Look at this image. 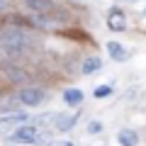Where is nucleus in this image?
Instances as JSON below:
<instances>
[{"instance_id": "obj_1", "label": "nucleus", "mask_w": 146, "mask_h": 146, "mask_svg": "<svg viewBox=\"0 0 146 146\" xmlns=\"http://www.w3.org/2000/svg\"><path fill=\"white\" fill-rule=\"evenodd\" d=\"M25 44H27L25 32H20V29H5L3 34H0V49L7 51L10 56L22 54V51H25Z\"/></svg>"}, {"instance_id": "obj_2", "label": "nucleus", "mask_w": 146, "mask_h": 146, "mask_svg": "<svg viewBox=\"0 0 146 146\" xmlns=\"http://www.w3.org/2000/svg\"><path fill=\"white\" fill-rule=\"evenodd\" d=\"M10 139H12V141H20V144H36V141H42V134H39L36 127L25 124V127H20Z\"/></svg>"}, {"instance_id": "obj_3", "label": "nucleus", "mask_w": 146, "mask_h": 146, "mask_svg": "<svg viewBox=\"0 0 146 146\" xmlns=\"http://www.w3.org/2000/svg\"><path fill=\"white\" fill-rule=\"evenodd\" d=\"M17 98H20V105H29V107H34V105H39L44 100V90L42 88H32V85H25V88L17 93Z\"/></svg>"}, {"instance_id": "obj_4", "label": "nucleus", "mask_w": 146, "mask_h": 146, "mask_svg": "<svg viewBox=\"0 0 146 146\" xmlns=\"http://www.w3.org/2000/svg\"><path fill=\"white\" fill-rule=\"evenodd\" d=\"M107 27L112 32H122L127 27V17H124V12L122 10H110V15H107Z\"/></svg>"}, {"instance_id": "obj_5", "label": "nucleus", "mask_w": 146, "mask_h": 146, "mask_svg": "<svg viewBox=\"0 0 146 146\" xmlns=\"http://www.w3.org/2000/svg\"><path fill=\"white\" fill-rule=\"evenodd\" d=\"M27 7L39 12V15H46L54 10V0H27Z\"/></svg>"}, {"instance_id": "obj_6", "label": "nucleus", "mask_w": 146, "mask_h": 146, "mask_svg": "<svg viewBox=\"0 0 146 146\" xmlns=\"http://www.w3.org/2000/svg\"><path fill=\"white\" fill-rule=\"evenodd\" d=\"M117 141H119L122 146H136L139 144V134L131 129H122L119 134H117Z\"/></svg>"}, {"instance_id": "obj_7", "label": "nucleus", "mask_w": 146, "mask_h": 146, "mask_svg": "<svg viewBox=\"0 0 146 146\" xmlns=\"http://www.w3.org/2000/svg\"><path fill=\"white\" fill-rule=\"evenodd\" d=\"M107 51L112 54V58H115V61H127V58H129L127 49L122 46V44H117V42H110V44H107Z\"/></svg>"}, {"instance_id": "obj_8", "label": "nucleus", "mask_w": 146, "mask_h": 146, "mask_svg": "<svg viewBox=\"0 0 146 146\" xmlns=\"http://www.w3.org/2000/svg\"><path fill=\"white\" fill-rule=\"evenodd\" d=\"M63 102H66V105H80V102H83V93H80L78 88L66 90V93H63Z\"/></svg>"}, {"instance_id": "obj_9", "label": "nucleus", "mask_w": 146, "mask_h": 146, "mask_svg": "<svg viewBox=\"0 0 146 146\" xmlns=\"http://www.w3.org/2000/svg\"><path fill=\"white\" fill-rule=\"evenodd\" d=\"M15 105H20V98L17 95H0V112L3 110H12Z\"/></svg>"}, {"instance_id": "obj_10", "label": "nucleus", "mask_w": 146, "mask_h": 146, "mask_svg": "<svg viewBox=\"0 0 146 146\" xmlns=\"http://www.w3.org/2000/svg\"><path fill=\"white\" fill-rule=\"evenodd\" d=\"M100 66H102V61H100L98 56H90V58L83 61V73H95Z\"/></svg>"}, {"instance_id": "obj_11", "label": "nucleus", "mask_w": 146, "mask_h": 146, "mask_svg": "<svg viewBox=\"0 0 146 146\" xmlns=\"http://www.w3.org/2000/svg\"><path fill=\"white\" fill-rule=\"evenodd\" d=\"M17 122H27V112H17V115L0 117V124H17Z\"/></svg>"}, {"instance_id": "obj_12", "label": "nucleus", "mask_w": 146, "mask_h": 146, "mask_svg": "<svg viewBox=\"0 0 146 146\" xmlns=\"http://www.w3.org/2000/svg\"><path fill=\"white\" fill-rule=\"evenodd\" d=\"M76 122V117H56V129L58 131H68Z\"/></svg>"}, {"instance_id": "obj_13", "label": "nucleus", "mask_w": 146, "mask_h": 146, "mask_svg": "<svg viewBox=\"0 0 146 146\" xmlns=\"http://www.w3.org/2000/svg\"><path fill=\"white\" fill-rule=\"evenodd\" d=\"M7 78L20 83V80H27V73H25V71H20V68H7Z\"/></svg>"}, {"instance_id": "obj_14", "label": "nucleus", "mask_w": 146, "mask_h": 146, "mask_svg": "<svg viewBox=\"0 0 146 146\" xmlns=\"http://www.w3.org/2000/svg\"><path fill=\"white\" fill-rule=\"evenodd\" d=\"M93 95H95L98 100H105V98H110V95H112V88H110V85H98Z\"/></svg>"}, {"instance_id": "obj_15", "label": "nucleus", "mask_w": 146, "mask_h": 146, "mask_svg": "<svg viewBox=\"0 0 146 146\" xmlns=\"http://www.w3.org/2000/svg\"><path fill=\"white\" fill-rule=\"evenodd\" d=\"M102 131V122H90L88 124V134H100Z\"/></svg>"}, {"instance_id": "obj_16", "label": "nucleus", "mask_w": 146, "mask_h": 146, "mask_svg": "<svg viewBox=\"0 0 146 146\" xmlns=\"http://www.w3.org/2000/svg\"><path fill=\"white\" fill-rule=\"evenodd\" d=\"M51 146H71V141H61V144H51Z\"/></svg>"}, {"instance_id": "obj_17", "label": "nucleus", "mask_w": 146, "mask_h": 146, "mask_svg": "<svg viewBox=\"0 0 146 146\" xmlns=\"http://www.w3.org/2000/svg\"><path fill=\"white\" fill-rule=\"evenodd\" d=\"M0 10H5V0H0Z\"/></svg>"}, {"instance_id": "obj_18", "label": "nucleus", "mask_w": 146, "mask_h": 146, "mask_svg": "<svg viewBox=\"0 0 146 146\" xmlns=\"http://www.w3.org/2000/svg\"><path fill=\"white\" fill-rule=\"evenodd\" d=\"M144 15H146V10H144Z\"/></svg>"}]
</instances>
